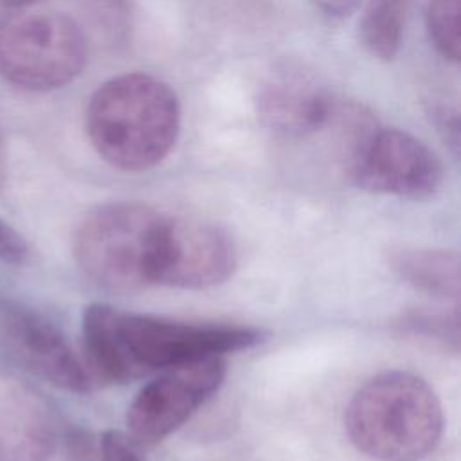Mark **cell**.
I'll return each instance as SVG.
<instances>
[{
	"label": "cell",
	"instance_id": "12",
	"mask_svg": "<svg viewBox=\"0 0 461 461\" xmlns=\"http://www.w3.org/2000/svg\"><path fill=\"white\" fill-rule=\"evenodd\" d=\"M389 268L412 288L439 299H459L461 263L454 250L396 247L387 256Z\"/></svg>",
	"mask_w": 461,
	"mask_h": 461
},
{
	"label": "cell",
	"instance_id": "15",
	"mask_svg": "<svg viewBox=\"0 0 461 461\" xmlns=\"http://www.w3.org/2000/svg\"><path fill=\"white\" fill-rule=\"evenodd\" d=\"M459 5L461 0H430L427 5V31L436 50L454 63L459 61Z\"/></svg>",
	"mask_w": 461,
	"mask_h": 461
},
{
	"label": "cell",
	"instance_id": "5",
	"mask_svg": "<svg viewBox=\"0 0 461 461\" xmlns=\"http://www.w3.org/2000/svg\"><path fill=\"white\" fill-rule=\"evenodd\" d=\"M86 56V36L67 14L22 7L0 16V76L18 88H61L81 74Z\"/></svg>",
	"mask_w": 461,
	"mask_h": 461
},
{
	"label": "cell",
	"instance_id": "2",
	"mask_svg": "<svg viewBox=\"0 0 461 461\" xmlns=\"http://www.w3.org/2000/svg\"><path fill=\"white\" fill-rule=\"evenodd\" d=\"M180 131L175 92L155 76L130 72L103 83L86 108V133L103 160L122 171L162 162Z\"/></svg>",
	"mask_w": 461,
	"mask_h": 461
},
{
	"label": "cell",
	"instance_id": "13",
	"mask_svg": "<svg viewBox=\"0 0 461 461\" xmlns=\"http://www.w3.org/2000/svg\"><path fill=\"white\" fill-rule=\"evenodd\" d=\"M411 0H367L360 16V40L378 59L391 61L403 38Z\"/></svg>",
	"mask_w": 461,
	"mask_h": 461
},
{
	"label": "cell",
	"instance_id": "4",
	"mask_svg": "<svg viewBox=\"0 0 461 461\" xmlns=\"http://www.w3.org/2000/svg\"><path fill=\"white\" fill-rule=\"evenodd\" d=\"M164 218L140 202H110L92 209L74 234L79 268L113 292L151 285L149 270Z\"/></svg>",
	"mask_w": 461,
	"mask_h": 461
},
{
	"label": "cell",
	"instance_id": "19",
	"mask_svg": "<svg viewBox=\"0 0 461 461\" xmlns=\"http://www.w3.org/2000/svg\"><path fill=\"white\" fill-rule=\"evenodd\" d=\"M315 11L330 20V22H340L351 16L362 4V0H312Z\"/></svg>",
	"mask_w": 461,
	"mask_h": 461
},
{
	"label": "cell",
	"instance_id": "10",
	"mask_svg": "<svg viewBox=\"0 0 461 461\" xmlns=\"http://www.w3.org/2000/svg\"><path fill=\"white\" fill-rule=\"evenodd\" d=\"M337 101L322 79L294 61L276 65L259 83L256 113L281 137H306L330 124Z\"/></svg>",
	"mask_w": 461,
	"mask_h": 461
},
{
	"label": "cell",
	"instance_id": "11",
	"mask_svg": "<svg viewBox=\"0 0 461 461\" xmlns=\"http://www.w3.org/2000/svg\"><path fill=\"white\" fill-rule=\"evenodd\" d=\"M54 447L50 405L27 387L5 391L0 396V461H49Z\"/></svg>",
	"mask_w": 461,
	"mask_h": 461
},
{
	"label": "cell",
	"instance_id": "14",
	"mask_svg": "<svg viewBox=\"0 0 461 461\" xmlns=\"http://www.w3.org/2000/svg\"><path fill=\"white\" fill-rule=\"evenodd\" d=\"M396 326L412 337L434 340L454 353L459 349V312L457 304L450 310L416 308L400 315Z\"/></svg>",
	"mask_w": 461,
	"mask_h": 461
},
{
	"label": "cell",
	"instance_id": "3",
	"mask_svg": "<svg viewBox=\"0 0 461 461\" xmlns=\"http://www.w3.org/2000/svg\"><path fill=\"white\" fill-rule=\"evenodd\" d=\"M344 427L349 441L376 461H420L441 438L443 411L427 380L409 371H385L351 396Z\"/></svg>",
	"mask_w": 461,
	"mask_h": 461
},
{
	"label": "cell",
	"instance_id": "17",
	"mask_svg": "<svg viewBox=\"0 0 461 461\" xmlns=\"http://www.w3.org/2000/svg\"><path fill=\"white\" fill-rule=\"evenodd\" d=\"M29 254L25 238L0 218V259L9 265H23Z\"/></svg>",
	"mask_w": 461,
	"mask_h": 461
},
{
	"label": "cell",
	"instance_id": "1",
	"mask_svg": "<svg viewBox=\"0 0 461 461\" xmlns=\"http://www.w3.org/2000/svg\"><path fill=\"white\" fill-rule=\"evenodd\" d=\"M83 360L94 380L130 382L171 366L254 348L263 331L225 322H187L92 303L81 319Z\"/></svg>",
	"mask_w": 461,
	"mask_h": 461
},
{
	"label": "cell",
	"instance_id": "18",
	"mask_svg": "<svg viewBox=\"0 0 461 461\" xmlns=\"http://www.w3.org/2000/svg\"><path fill=\"white\" fill-rule=\"evenodd\" d=\"M65 441L70 461H99L97 439L86 429H70Z\"/></svg>",
	"mask_w": 461,
	"mask_h": 461
},
{
	"label": "cell",
	"instance_id": "20",
	"mask_svg": "<svg viewBox=\"0 0 461 461\" xmlns=\"http://www.w3.org/2000/svg\"><path fill=\"white\" fill-rule=\"evenodd\" d=\"M34 2L36 0H0V5L5 7V9H22V7H27Z\"/></svg>",
	"mask_w": 461,
	"mask_h": 461
},
{
	"label": "cell",
	"instance_id": "9",
	"mask_svg": "<svg viewBox=\"0 0 461 461\" xmlns=\"http://www.w3.org/2000/svg\"><path fill=\"white\" fill-rule=\"evenodd\" d=\"M0 342L27 371L45 382L77 394L94 389V376L61 330L41 313L9 301H0Z\"/></svg>",
	"mask_w": 461,
	"mask_h": 461
},
{
	"label": "cell",
	"instance_id": "16",
	"mask_svg": "<svg viewBox=\"0 0 461 461\" xmlns=\"http://www.w3.org/2000/svg\"><path fill=\"white\" fill-rule=\"evenodd\" d=\"M99 461H144L131 436L121 430H104L97 439Z\"/></svg>",
	"mask_w": 461,
	"mask_h": 461
},
{
	"label": "cell",
	"instance_id": "8",
	"mask_svg": "<svg viewBox=\"0 0 461 461\" xmlns=\"http://www.w3.org/2000/svg\"><path fill=\"white\" fill-rule=\"evenodd\" d=\"M238 265L230 234L207 221L166 216L158 230L149 281L200 290L227 281Z\"/></svg>",
	"mask_w": 461,
	"mask_h": 461
},
{
	"label": "cell",
	"instance_id": "6",
	"mask_svg": "<svg viewBox=\"0 0 461 461\" xmlns=\"http://www.w3.org/2000/svg\"><path fill=\"white\" fill-rule=\"evenodd\" d=\"M348 169L358 187L409 200L430 198L443 184L441 160L425 142L376 122L351 142Z\"/></svg>",
	"mask_w": 461,
	"mask_h": 461
},
{
	"label": "cell",
	"instance_id": "7",
	"mask_svg": "<svg viewBox=\"0 0 461 461\" xmlns=\"http://www.w3.org/2000/svg\"><path fill=\"white\" fill-rule=\"evenodd\" d=\"M227 375L223 357L200 358L162 369L144 385L126 412V425L139 447H151L184 425Z\"/></svg>",
	"mask_w": 461,
	"mask_h": 461
}]
</instances>
